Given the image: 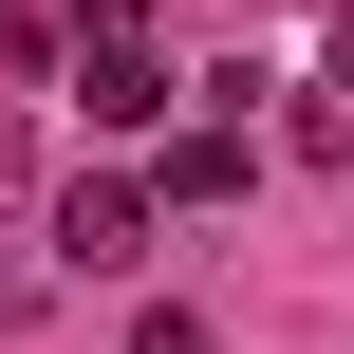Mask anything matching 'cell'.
Segmentation results:
<instances>
[{
  "label": "cell",
  "mask_w": 354,
  "mask_h": 354,
  "mask_svg": "<svg viewBox=\"0 0 354 354\" xmlns=\"http://www.w3.org/2000/svg\"><path fill=\"white\" fill-rule=\"evenodd\" d=\"M243 168H261V149H243V131H187V149H168V205H224V187H243Z\"/></svg>",
  "instance_id": "cell-3"
},
{
  "label": "cell",
  "mask_w": 354,
  "mask_h": 354,
  "mask_svg": "<svg viewBox=\"0 0 354 354\" xmlns=\"http://www.w3.org/2000/svg\"><path fill=\"white\" fill-rule=\"evenodd\" d=\"M19 187H37V149H19V131H0V205H19Z\"/></svg>",
  "instance_id": "cell-4"
},
{
  "label": "cell",
  "mask_w": 354,
  "mask_h": 354,
  "mask_svg": "<svg viewBox=\"0 0 354 354\" xmlns=\"http://www.w3.org/2000/svg\"><path fill=\"white\" fill-rule=\"evenodd\" d=\"M75 93H93V131H149V112H168V75H149V37H131V19H93Z\"/></svg>",
  "instance_id": "cell-2"
},
{
  "label": "cell",
  "mask_w": 354,
  "mask_h": 354,
  "mask_svg": "<svg viewBox=\"0 0 354 354\" xmlns=\"http://www.w3.org/2000/svg\"><path fill=\"white\" fill-rule=\"evenodd\" d=\"M131 243H149V187H131V168H75V187H56V261H75V280H112Z\"/></svg>",
  "instance_id": "cell-1"
}]
</instances>
